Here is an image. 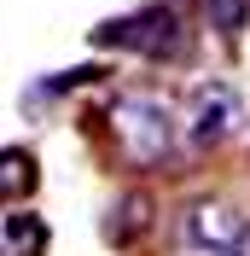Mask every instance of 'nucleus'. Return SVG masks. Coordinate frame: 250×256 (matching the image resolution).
<instances>
[{
	"mask_svg": "<svg viewBox=\"0 0 250 256\" xmlns=\"http://www.w3.org/2000/svg\"><path fill=\"white\" fill-rule=\"evenodd\" d=\"M105 122L116 140V158L128 169H157L174 152V116L157 94H116L105 105Z\"/></svg>",
	"mask_w": 250,
	"mask_h": 256,
	"instance_id": "1",
	"label": "nucleus"
},
{
	"mask_svg": "<svg viewBox=\"0 0 250 256\" xmlns=\"http://www.w3.org/2000/svg\"><path fill=\"white\" fill-rule=\"evenodd\" d=\"M94 47H122V52H146V58H174L180 52V18L174 6H140L128 18H110L94 30Z\"/></svg>",
	"mask_w": 250,
	"mask_h": 256,
	"instance_id": "2",
	"label": "nucleus"
},
{
	"mask_svg": "<svg viewBox=\"0 0 250 256\" xmlns=\"http://www.w3.org/2000/svg\"><path fill=\"white\" fill-rule=\"evenodd\" d=\"M244 227L250 222L238 216V204H227V198H192L180 210V250L186 256H233Z\"/></svg>",
	"mask_w": 250,
	"mask_h": 256,
	"instance_id": "3",
	"label": "nucleus"
},
{
	"mask_svg": "<svg viewBox=\"0 0 250 256\" xmlns=\"http://www.w3.org/2000/svg\"><path fill=\"white\" fill-rule=\"evenodd\" d=\"M238 122H244L238 94L227 88V82H204V88H192V99H186V128H180V140H186L192 152H210V146H221Z\"/></svg>",
	"mask_w": 250,
	"mask_h": 256,
	"instance_id": "4",
	"label": "nucleus"
},
{
	"mask_svg": "<svg viewBox=\"0 0 250 256\" xmlns=\"http://www.w3.org/2000/svg\"><path fill=\"white\" fill-rule=\"evenodd\" d=\"M0 180H6L12 198L35 192V158H30V152H18V146H6V152H0Z\"/></svg>",
	"mask_w": 250,
	"mask_h": 256,
	"instance_id": "5",
	"label": "nucleus"
},
{
	"mask_svg": "<svg viewBox=\"0 0 250 256\" xmlns=\"http://www.w3.org/2000/svg\"><path fill=\"white\" fill-rule=\"evenodd\" d=\"M41 233L35 216H6V256H41Z\"/></svg>",
	"mask_w": 250,
	"mask_h": 256,
	"instance_id": "6",
	"label": "nucleus"
},
{
	"mask_svg": "<svg viewBox=\"0 0 250 256\" xmlns=\"http://www.w3.org/2000/svg\"><path fill=\"white\" fill-rule=\"evenodd\" d=\"M204 18H210L221 35H238L250 24V0H204Z\"/></svg>",
	"mask_w": 250,
	"mask_h": 256,
	"instance_id": "7",
	"label": "nucleus"
},
{
	"mask_svg": "<svg viewBox=\"0 0 250 256\" xmlns=\"http://www.w3.org/2000/svg\"><path fill=\"white\" fill-rule=\"evenodd\" d=\"M233 256H250V227H244V239H238V250Z\"/></svg>",
	"mask_w": 250,
	"mask_h": 256,
	"instance_id": "8",
	"label": "nucleus"
}]
</instances>
